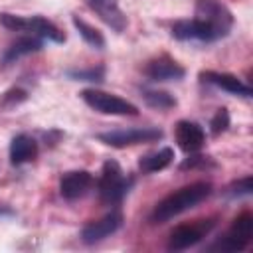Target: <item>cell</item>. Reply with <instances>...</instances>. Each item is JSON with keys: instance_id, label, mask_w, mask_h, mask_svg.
<instances>
[{"instance_id": "obj_10", "label": "cell", "mask_w": 253, "mask_h": 253, "mask_svg": "<svg viewBox=\"0 0 253 253\" xmlns=\"http://www.w3.org/2000/svg\"><path fill=\"white\" fill-rule=\"evenodd\" d=\"M95 178L89 170H69L59 178V194L67 202L81 200L93 188Z\"/></svg>"}, {"instance_id": "obj_7", "label": "cell", "mask_w": 253, "mask_h": 253, "mask_svg": "<svg viewBox=\"0 0 253 253\" xmlns=\"http://www.w3.org/2000/svg\"><path fill=\"white\" fill-rule=\"evenodd\" d=\"M253 237V215L251 211H241L231 225L227 227V231L219 237V241L215 245H211V249L217 251H243Z\"/></svg>"}, {"instance_id": "obj_15", "label": "cell", "mask_w": 253, "mask_h": 253, "mask_svg": "<svg viewBox=\"0 0 253 253\" xmlns=\"http://www.w3.org/2000/svg\"><path fill=\"white\" fill-rule=\"evenodd\" d=\"M38 156V142L34 136L20 132L10 140V162L14 166L32 162Z\"/></svg>"}, {"instance_id": "obj_8", "label": "cell", "mask_w": 253, "mask_h": 253, "mask_svg": "<svg viewBox=\"0 0 253 253\" xmlns=\"http://www.w3.org/2000/svg\"><path fill=\"white\" fill-rule=\"evenodd\" d=\"M213 225H215V219L208 217V219H196V221L182 223V225L174 227L170 231V237H168V249L170 251H184V249L194 247L213 229Z\"/></svg>"}, {"instance_id": "obj_21", "label": "cell", "mask_w": 253, "mask_h": 253, "mask_svg": "<svg viewBox=\"0 0 253 253\" xmlns=\"http://www.w3.org/2000/svg\"><path fill=\"white\" fill-rule=\"evenodd\" d=\"M26 99H28V93L22 87H12L0 95V107L2 109H14L20 103H24Z\"/></svg>"}, {"instance_id": "obj_23", "label": "cell", "mask_w": 253, "mask_h": 253, "mask_svg": "<svg viewBox=\"0 0 253 253\" xmlns=\"http://www.w3.org/2000/svg\"><path fill=\"white\" fill-rule=\"evenodd\" d=\"M251 182H253V180H251V176L247 174V176H243V178H239V180L231 182V184H229V188H227V194H229L231 198L249 196V194H251V190H253Z\"/></svg>"}, {"instance_id": "obj_11", "label": "cell", "mask_w": 253, "mask_h": 253, "mask_svg": "<svg viewBox=\"0 0 253 253\" xmlns=\"http://www.w3.org/2000/svg\"><path fill=\"white\" fill-rule=\"evenodd\" d=\"M142 73L150 81H180L186 75V69L168 53H160L146 61Z\"/></svg>"}, {"instance_id": "obj_17", "label": "cell", "mask_w": 253, "mask_h": 253, "mask_svg": "<svg viewBox=\"0 0 253 253\" xmlns=\"http://www.w3.org/2000/svg\"><path fill=\"white\" fill-rule=\"evenodd\" d=\"M174 160V150L170 146H164L156 152H148L138 160V168L142 174H154L164 168H168Z\"/></svg>"}, {"instance_id": "obj_3", "label": "cell", "mask_w": 253, "mask_h": 253, "mask_svg": "<svg viewBox=\"0 0 253 253\" xmlns=\"http://www.w3.org/2000/svg\"><path fill=\"white\" fill-rule=\"evenodd\" d=\"M0 26H4L10 32L30 34L40 40L53 42V43L65 42V34L43 16H18V14H10V12H0Z\"/></svg>"}, {"instance_id": "obj_20", "label": "cell", "mask_w": 253, "mask_h": 253, "mask_svg": "<svg viewBox=\"0 0 253 253\" xmlns=\"http://www.w3.org/2000/svg\"><path fill=\"white\" fill-rule=\"evenodd\" d=\"M67 77L73 81L101 83L105 79V65H93V67H85V69H69Z\"/></svg>"}, {"instance_id": "obj_6", "label": "cell", "mask_w": 253, "mask_h": 253, "mask_svg": "<svg viewBox=\"0 0 253 253\" xmlns=\"http://www.w3.org/2000/svg\"><path fill=\"white\" fill-rule=\"evenodd\" d=\"M81 99L87 107L101 115H115V117H136L138 107L119 95L101 91V89H85L81 91Z\"/></svg>"}, {"instance_id": "obj_24", "label": "cell", "mask_w": 253, "mask_h": 253, "mask_svg": "<svg viewBox=\"0 0 253 253\" xmlns=\"http://www.w3.org/2000/svg\"><path fill=\"white\" fill-rule=\"evenodd\" d=\"M215 164L208 158V156H190L180 164V170H206V168H213Z\"/></svg>"}, {"instance_id": "obj_14", "label": "cell", "mask_w": 253, "mask_h": 253, "mask_svg": "<svg viewBox=\"0 0 253 253\" xmlns=\"http://www.w3.org/2000/svg\"><path fill=\"white\" fill-rule=\"evenodd\" d=\"M200 81L213 85L221 91H227L231 95H239V97H251V87L247 83H243L237 75L231 73H223V71H200Z\"/></svg>"}, {"instance_id": "obj_18", "label": "cell", "mask_w": 253, "mask_h": 253, "mask_svg": "<svg viewBox=\"0 0 253 253\" xmlns=\"http://www.w3.org/2000/svg\"><path fill=\"white\" fill-rule=\"evenodd\" d=\"M71 22H73L75 30L79 32V36L85 40V43H89V45L95 47V49H103V47H105V38H103V34H101L95 26H91L89 22H85V20L79 18V16H73Z\"/></svg>"}, {"instance_id": "obj_12", "label": "cell", "mask_w": 253, "mask_h": 253, "mask_svg": "<svg viewBox=\"0 0 253 253\" xmlns=\"http://www.w3.org/2000/svg\"><path fill=\"white\" fill-rule=\"evenodd\" d=\"M85 4H87L111 30H115L117 34H121V32L126 30L128 20H126V14L121 10L119 0H85Z\"/></svg>"}, {"instance_id": "obj_16", "label": "cell", "mask_w": 253, "mask_h": 253, "mask_svg": "<svg viewBox=\"0 0 253 253\" xmlns=\"http://www.w3.org/2000/svg\"><path fill=\"white\" fill-rule=\"evenodd\" d=\"M42 45H43V40H40V38H36V36H26V38L16 40V42L4 51V55H2V59H0V67H10V65L16 63L20 57L40 51Z\"/></svg>"}, {"instance_id": "obj_1", "label": "cell", "mask_w": 253, "mask_h": 253, "mask_svg": "<svg viewBox=\"0 0 253 253\" xmlns=\"http://www.w3.org/2000/svg\"><path fill=\"white\" fill-rule=\"evenodd\" d=\"M233 14L221 0H196L192 20H178L172 24V38L180 42H217L233 30Z\"/></svg>"}, {"instance_id": "obj_22", "label": "cell", "mask_w": 253, "mask_h": 253, "mask_svg": "<svg viewBox=\"0 0 253 253\" xmlns=\"http://www.w3.org/2000/svg\"><path fill=\"white\" fill-rule=\"evenodd\" d=\"M227 126H229V111H227L225 107H221V109H217L215 115L211 117V121H210V130H211L213 136H219L221 132L227 130Z\"/></svg>"}, {"instance_id": "obj_4", "label": "cell", "mask_w": 253, "mask_h": 253, "mask_svg": "<svg viewBox=\"0 0 253 253\" xmlns=\"http://www.w3.org/2000/svg\"><path fill=\"white\" fill-rule=\"evenodd\" d=\"M132 186V178L126 176L117 160H107L101 168V176L97 180L99 198L107 206H117L128 194Z\"/></svg>"}, {"instance_id": "obj_2", "label": "cell", "mask_w": 253, "mask_h": 253, "mask_svg": "<svg viewBox=\"0 0 253 253\" xmlns=\"http://www.w3.org/2000/svg\"><path fill=\"white\" fill-rule=\"evenodd\" d=\"M210 194H211V184L206 180H198V182H192L188 186H182V188L174 190L172 194L164 196L154 206V210L150 213V221L152 223H166L172 217L196 208Z\"/></svg>"}, {"instance_id": "obj_9", "label": "cell", "mask_w": 253, "mask_h": 253, "mask_svg": "<svg viewBox=\"0 0 253 253\" xmlns=\"http://www.w3.org/2000/svg\"><path fill=\"white\" fill-rule=\"evenodd\" d=\"M123 225V213L113 210L111 213L99 217V219H93L89 223H85L81 227V241L87 243V245H93V243H99L103 239H107L109 235L117 233L119 227Z\"/></svg>"}, {"instance_id": "obj_19", "label": "cell", "mask_w": 253, "mask_h": 253, "mask_svg": "<svg viewBox=\"0 0 253 253\" xmlns=\"http://www.w3.org/2000/svg\"><path fill=\"white\" fill-rule=\"evenodd\" d=\"M142 99L148 107L158 109V111H168V109H174L178 105L174 95H170L168 91H160V89H144Z\"/></svg>"}, {"instance_id": "obj_13", "label": "cell", "mask_w": 253, "mask_h": 253, "mask_svg": "<svg viewBox=\"0 0 253 253\" xmlns=\"http://www.w3.org/2000/svg\"><path fill=\"white\" fill-rule=\"evenodd\" d=\"M174 138L178 142V146L188 152V154H194L198 150H202V146L206 144V132L204 128L194 123V121H178L176 126H174Z\"/></svg>"}, {"instance_id": "obj_5", "label": "cell", "mask_w": 253, "mask_h": 253, "mask_svg": "<svg viewBox=\"0 0 253 253\" xmlns=\"http://www.w3.org/2000/svg\"><path fill=\"white\" fill-rule=\"evenodd\" d=\"M162 136L164 132L158 126H132V128H115V130L99 132L97 140L113 148H126V146H136V144L158 142Z\"/></svg>"}]
</instances>
